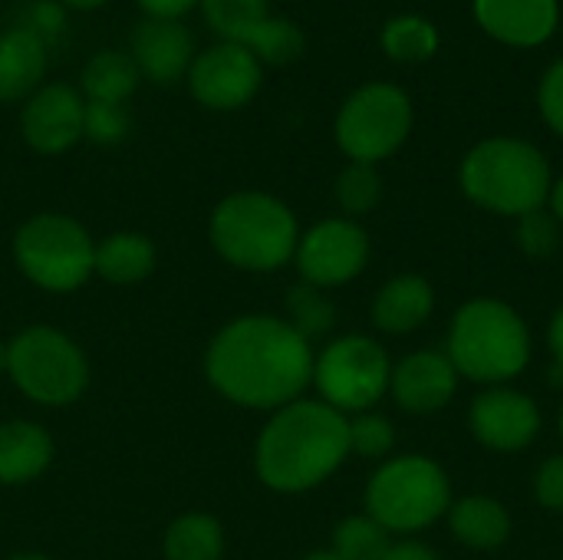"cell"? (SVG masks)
I'll return each mask as SVG.
<instances>
[{
  "instance_id": "obj_1",
  "label": "cell",
  "mask_w": 563,
  "mask_h": 560,
  "mask_svg": "<svg viewBox=\"0 0 563 560\" xmlns=\"http://www.w3.org/2000/svg\"><path fill=\"white\" fill-rule=\"evenodd\" d=\"M313 347L284 317L244 314L205 350L208 383L234 406L277 413L313 383Z\"/></svg>"
},
{
  "instance_id": "obj_2",
  "label": "cell",
  "mask_w": 563,
  "mask_h": 560,
  "mask_svg": "<svg viewBox=\"0 0 563 560\" xmlns=\"http://www.w3.org/2000/svg\"><path fill=\"white\" fill-rule=\"evenodd\" d=\"M350 419L323 399H294L271 413L254 442L257 479L280 495L323 485L350 459Z\"/></svg>"
},
{
  "instance_id": "obj_3",
  "label": "cell",
  "mask_w": 563,
  "mask_h": 560,
  "mask_svg": "<svg viewBox=\"0 0 563 560\" xmlns=\"http://www.w3.org/2000/svg\"><path fill=\"white\" fill-rule=\"evenodd\" d=\"M445 356L462 380L478 386H511L534 356L528 320L498 297L465 300L449 323Z\"/></svg>"
},
{
  "instance_id": "obj_4",
  "label": "cell",
  "mask_w": 563,
  "mask_h": 560,
  "mask_svg": "<svg viewBox=\"0 0 563 560\" xmlns=\"http://www.w3.org/2000/svg\"><path fill=\"white\" fill-rule=\"evenodd\" d=\"M459 185L472 205L501 218H521L548 208L554 178L551 162L538 145L515 135H495L468 149Z\"/></svg>"
},
{
  "instance_id": "obj_5",
  "label": "cell",
  "mask_w": 563,
  "mask_h": 560,
  "mask_svg": "<svg viewBox=\"0 0 563 560\" xmlns=\"http://www.w3.org/2000/svg\"><path fill=\"white\" fill-rule=\"evenodd\" d=\"M208 234L214 251L238 271L271 274L294 261L300 224L297 215L267 191H234L211 211Z\"/></svg>"
},
{
  "instance_id": "obj_6",
  "label": "cell",
  "mask_w": 563,
  "mask_h": 560,
  "mask_svg": "<svg viewBox=\"0 0 563 560\" xmlns=\"http://www.w3.org/2000/svg\"><path fill=\"white\" fill-rule=\"evenodd\" d=\"M366 515L393 538H412L449 515L455 495L449 472L429 455H393L366 482Z\"/></svg>"
},
{
  "instance_id": "obj_7",
  "label": "cell",
  "mask_w": 563,
  "mask_h": 560,
  "mask_svg": "<svg viewBox=\"0 0 563 560\" xmlns=\"http://www.w3.org/2000/svg\"><path fill=\"white\" fill-rule=\"evenodd\" d=\"M13 261L36 287L49 294H69L96 274V241L76 218L40 211L16 228Z\"/></svg>"
},
{
  "instance_id": "obj_8",
  "label": "cell",
  "mask_w": 563,
  "mask_h": 560,
  "mask_svg": "<svg viewBox=\"0 0 563 560\" xmlns=\"http://www.w3.org/2000/svg\"><path fill=\"white\" fill-rule=\"evenodd\" d=\"M7 376L26 399L59 409L86 393L89 363L63 330L26 327L7 343Z\"/></svg>"
},
{
  "instance_id": "obj_9",
  "label": "cell",
  "mask_w": 563,
  "mask_h": 560,
  "mask_svg": "<svg viewBox=\"0 0 563 560\" xmlns=\"http://www.w3.org/2000/svg\"><path fill=\"white\" fill-rule=\"evenodd\" d=\"M412 132V99L396 83H366L346 96L333 135L350 162L376 165L396 155Z\"/></svg>"
},
{
  "instance_id": "obj_10",
  "label": "cell",
  "mask_w": 563,
  "mask_h": 560,
  "mask_svg": "<svg viewBox=\"0 0 563 560\" xmlns=\"http://www.w3.org/2000/svg\"><path fill=\"white\" fill-rule=\"evenodd\" d=\"M393 360L373 337L346 333L330 340L313 360V383L320 399L343 416L369 413L389 393Z\"/></svg>"
},
{
  "instance_id": "obj_11",
  "label": "cell",
  "mask_w": 563,
  "mask_h": 560,
  "mask_svg": "<svg viewBox=\"0 0 563 560\" xmlns=\"http://www.w3.org/2000/svg\"><path fill=\"white\" fill-rule=\"evenodd\" d=\"M294 264L303 284L320 290L356 281L369 264V234L353 218H323L297 241Z\"/></svg>"
},
{
  "instance_id": "obj_12",
  "label": "cell",
  "mask_w": 563,
  "mask_h": 560,
  "mask_svg": "<svg viewBox=\"0 0 563 560\" xmlns=\"http://www.w3.org/2000/svg\"><path fill=\"white\" fill-rule=\"evenodd\" d=\"M185 79L198 106L214 112H234L261 92L264 66L247 46L218 40L195 53Z\"/></svg>"
},
{
  "instance_id": "obj_13",
  "label": "cell",
  "mask_w": 563,
  "mask_h": 560,
  "mask_svg": "<svg viewBox=\"0 0 563 560\" xmlns=\"http://www.w3.org/2000/svg\"><path fill=\"white\" fill-rule=\"evenodd\" d=\"M468 429L488 452L515 455L531 449L541 436V409L525 389L488 386L468 406Z\"/></svg>"
},
{
  "instance_id": "obj_14",
  "label": "cell",
  "mask_w": 563,
  "mask_h": 560,
  "mask_svg": "<svg viewBox=\"0 0 563 560\" xmlns=\"http://www.w3.org/2000/svg\"><path fill=\"white\" fill-rule=\"evenodd\" d=\"M86 99L69 83H43L20 109V135L40 155H63L82 139Z\"/></svg>"
},
{
  "instance_id": "obj_15",
  "label": "cell",
  "mask_w": 563,
  "mask_h": 560,
  "mask_svg": "<svg viewBox=\"0 0 563 560\" xmlns=\"http://www.w3.org/2000/svg\"><path fill=\"white\" fill-rule=\"evenodd\" d=\"M459 383L462 376L445 356V350H416L393 363L389 396L409 416H432L452 406Z\"/></svg>"
},
{
  "instance_id": "obj_16",
  "label": "cell",
  "mask_w": 563,
  "mask_h": 560,
  "mask_svg": "<svg viewBox=\"0 0 563 560\" xmlns=\"http://www.w3.org/2000/svg\"><path fill=\"white\" fill-rule=\"evenodd\" d=\"M129 56L139 66L142 79L168 86V83H178L181 76H188V66L195 59V36L181 20L145 17L132 30Z\"/></svg>"
},
{
  "instance_id": "obj_17",
  "label": "cell",
  "mask_w": 563,
  "mask_h": 560,
  "mask_svg": "<svg viewBox=\"0 0 563 560\" xmlns=\"http://www.w3.org/2000/svg\"><path fill=\"white\" fill-rule=\"evenodd\" d=\"M482 30L508 46H538L558 30V0H475Z\"/></svg>"
},
{
  "instance_id": "obj_18",
  "label": "cell",
  "mask_w": 563,
  "mask_h": 560,
  "mask_svg": "<svg viewBox=\"0 0 563 560\" xmlns=\"http://www.w3.org/2000/svg\"><path fill=\"white\" fill-rule=\"evenodd\" d=\"M435 314V287L422 274H396L389 277L369 307V320L379 333L409 337L422 330Z\"/></svg>"
},
{
  "instance_id": "obj_19",
  "label": "cell",
  "mask_w": 563,
  "mask_h": 560,
  "mask_svg": "<svg viewBox=\"0 0 563 560\" xmlns=\"http://www.w3.org/2000/svg\"><path fill=\"white\" fill-rule=\"evenodd\" d=\"M46 73V40L33 26L0 33V102H26Z\"/></svg>"
},
{
  "instance_id": "obj_20",
  "label": "cell",
  "mask_w": 563,
  "mask_h": 560,
  "mask_svg": "<svg viewBox=\"0 0 563 560\" xmlns=\"http://www.w3.org/2000/svg\"><path fill=\"white\" fill-rule=\"evenodd\" d=\"M449 531L459 545L472 548V551H498L508 545L515 521L511 512L505 508L501 498L495 495H465L455 498L449 515Z\"/></svg>"
},
{
  "instance_id": "obj_21",
  "label": "cell",
  "mask_w": 563,
  "mask_h": 560,
  "mask_svg": "<svg viewBox=\"0 0 563 560\" xmlns=\"http://www.w3.org/2000/svg\"><path fill=\"white\" fill-rule=\"evenodd\" d=\"M53 462V439L26 419L0 422V485H26Z\"/></svg>"
},
{
  "instance_id": "obj_22",
  "label": "cell",
  "mask_w": 563,
  "mask_h": 560,
  "mask_svg": "<svg viewBox=\"0 0 563 560\" xmlns=\"http://www.w3.org/2000/svg\"><path fill=\"white\" fill-rule=\"evenodd\" d=\"M92 271L109 284H139L155 271V244L139 231H115L96 241Z\"/></svg>"
},
{
  "instance_id": "obj_23",
  "label": "cell",
  "mask_w": 563,
  "mask_h": 560,
  "mask_svg": "<svg viewBox=\"0 0 563 560\" xmlns=\"http://www.w3.org/2000/svg\"><path fill=\"white\" fill-rule=\"evenodd\" d=\"M139 66L122 50H99L86 59L79 76V92L86 102H112L125 106L139 86Z\"/></svg>"
},
{
  "instance_id": "obj_24",
  "label": "cell",
  "mask_w": 563,
  "mask_h": 560,
  "mask_svg": "<svg viewBox=\"0 0 563 560\" xmlns=\"http://www.w3.org/2000/svg\"><path fill=\"white\" fill-rule=\"evenodd\" d=\"M224 528L205 512L178 515L165 531V560H221Z\"/></svg>"
},
{
  "instance_id": "obj_25",
  "label": "cell",
  "mask_w": 563,
  "mask_h": 560,
  "mask_svg": "<svg viewBox=\"0 0 563 560\" xmlns=\"http://www.w3.org/2000/svg\"><path fill=\"white\" fill-rule=\"evenodd\" d=\"M205 26L224 43H247V36L271 17V0H198Z\"/></svg>"
},
{
  "instance_id": "obj_26",
  "label": "cell",
  "mask_w": 563,
  "mask_h": 560,
  "mask_svg": "<svg viewBox=\"0 0 563 560\" xmlns=\"http://www.w3.org/2000/svg\"><path fill=\"white\" fill-rule=\"evenodd\" d=\"M379 43H383L386 56L396 63H422V59L435 56L439 30H435V23H429L419 13H399L383 26Z\"/></svg>"
},
{
  "instance_id": "obj_27",
  "label": "cell",
  "mask_w": 563,
  "mask_h": 560,
  "mask_svg": "<svg viewBox=\"0 0 563 560\" xmlns=\"http://www.w3.org/2000/svg\"><path fill=\"white\" fill-rule=\"evenodd\" d=\"M284 307H287V323L303 337V340H317V337H327L333 327H336V307H333V300L327 297V290H320V287H313V284H294L290 290H287V300H284Z\"/></svg>"
},
{
  "instance_id": "obj_28",
  "label": "cell",
  "mask_w": 563,
  "mask_h": 560,
  "mask_svg": "<svg viewBox=\"0 0 563 560\" xmlns=\"http://www.w3.org/2000/svg\"><path fill=\"white\" fill-rule=\"evenodd\" d=\"M389 545H393V535L376 518H369L363 512V515L343 518L333 528L330 551L343 560H383V554L389 551Z\"/></svg>"
},
{
  "instance_id": "obj_29",
  "label": "cell",
  "mask_w": 563,
  "mask_h": 560,
  "mask_svg": "<svg viewBox=\"0 0 563 560\" xmlns=\"http://www.w3.org/2000/svg\"><path fill=\"white\" fill-rule=\"evenodd\" d=\"M241 46H247L261 59V66H284V63H294L307 50V36L294 20L271 13Z\"/></svg>"
},
{
  "instance_id": "obj_30",
  "label": "cell",
  "mask_w": 563,
  "mask_h": 560,
  "mask_svg": "<svg viewBox=\"0 0 563 560\" xmlns=\"http://www.w3.org/2000/svg\"><path fill=\"white\" fill-rule=\"evenodd\" d=\"M336 205L343 208V218H360L369 215L379 201H383V175L376 172V165L366 162H350L333 185Z\"/></svg>"
},
{
  "instance_id": "obj_31",
  "label": "cell",
  "mask_w": 563,
  "mask_h": 560,
  "mask_svg": "<svg viewBox=\"0 0 563 560\" xmlns=\"http://www.w3.org/2000/svg\"><path fill=\"white\" fill-rule=\"evenodd\" d=\"M350 426V455H360V459H373V462H386L393 459V449H396V426L393 419H386L383 413L369 409V413H356V416H346Z\"/></svg>"
},
{
  "instance_id": "obj_32",
  "label": "cell",
  "mask_w": 563,
  "mask_h": 560,
  "mask_svg": "<svg viewBox=\"0 0 563 560\" xmlns=\"http://www.w3.org/2000/svg\"><path fill=\"white\" fill-rule=\"evenodd\" d=\"M515 241L528 257H551L561 248V221L551 215V208H538L518 218L515 224Z\"/></svg>"
},
{
  "instance_id": "obj_33",
  "label": "cell",
  "mask_w": 563,
  "mask_h": 560,
  "mask_svg": "<svg viewBox=\"0 0 563 560\" xmlns=\"http://www.w3.org/2000/svg\"><path fill=\"white\" fill-rule=\"evenodd\" d=\"M129 112L125 106L112 102H86V122H82V139L96 145H115L129 135Z\"/></svg>"
},
{
  "instance_id": "obj_34",
  "label": "cell",
  "mask_w": 563,
  "mask_h": 560,
  "mask_svg": "<svg viewBox=\"0 0 563 560\" xmlns=\"http://www.w3.org/2000/svg\"><path fill=\"white\" fill-rule=\"evenodd\" d=\"M534 502L551 512L563 515V452L544 459L534 472Z\"/></svg>"
},
{
  "instance_id": "obj_35",
  "label": "cell",
  "mask_w": 563,
  "mask_h": 560,
  "mask_svg": "<svg viewBox=\"0 0 563 560\" xmlns=\"http://www.w3.org/2000/svg\"><path fill=\"white\" fill-rule=\"evenodd\" d=\"M538 106H541L544 122L563 139V56L561 59H554V63L548 66V73L541 76Z\"/></svg>"
},
{
  "instance_id": "obj_36",
  "label": "cell",
  "mask_w": 563,
  "mask_h": 560,
  "mask_svg": "<svg viewBox=\"0 0 563 560\" xmlns=\"http://www.w3.org/2000/svg\"><path fill=\"white\" fill-rule=\"evenodd\" d=\"M142 7L145 17H155V20H181L188 10L198 7V0H135Z\"/></svg>"
},
{
  "instance_id": "obj_37",
  "label": "cell",
  "mask_w": 563,
  "mask_h": 560,
  "mask_svg": "<svg viewBox=\"0 0 563 560\" xmlns=\"http://www.w3.org/2000/svg\"><path fill=\"white\" fill-rule=\"evenodd\" d=\"M383 560H442L429 545L416 541V538H399L389 545V551L383 554Z\"/></svg>"
},
{
  "instance_id": "obj_38",
  "label": "cell",
  "mask_w": 563,
  "mask_h": 560,
  "mask_svg": "<svg viewBox=\"0 0 563 560\" xmlns=\"http://www.w3.org/2000/svg\"><path fill=\"white\" fill-rule=\"evenodd\" d=\"M548 347H551V360H554V383L563 380V304L554 310L551 323H548Z\"/></svg>"
},
{
  "instance_id": "obj_39",
  "label": "cell",
  "mask_w": 563,
  "mask_h": 560,
  "mask_svg": "<svg viewBox=\"0 0 563 560\" xmlns=\"http://www.w3.org/2000/svg\"><path fill=\"white\" fill-rule=\"evenodd\" d=\"M548 208H551V215L561 221V228H563V175L551 185V198H548Z\"/></svg>"
},
{
  "instance_id": "obj_40",
  "label": "cell",
  "mask_w": 563,
  "mask_h": 560,
  "mask_svg": "<svg viewBox=\"0 0 563 560\" xmlns=\"http://www.w3.org/2000/svg\"><path fill=\"white\" fill-rule=\"evenodd\" d=\"M63 7H69V10H99L102 3H109V0H59Z\"/></svg>"
},
{
  "instance_id": "obj_41",
  "label": "cell",
  "mask_w": 563,
  "mask_h": 560,
  "mask_svg": "<svg viewBox=\"0 0 563 560\" xmlns=\"http://www.w3.org/2000/svg\"><path fill=\"white\" fill-rule=\"evenodd\" d=\"M303 560H343V558H336L330 548H323V551H310V554H307Z\"/></svg>"
},
{
  "instance_id": "obj_42",
  "label": "cell",
  "mask_w": 563,
  "mask_h": 560,
  "mask_svg": "<svg viewBox=\"0 0 563 560\" xmlns=\"http://www.w3.org/2000/svg\"><path fill=\"white\" fill-rule=\"evenodd\" d=\"M0 373H7V343L0 340Z\"/></svg>"
},
{
  "instance_id": "obj_43",
  "label": "cell",
  "mask_w": 563,
  "mask_h": 560,
  "mask_svg": "<svg viewBox=\"0 0 563 560\" xmlns=\"http://www.w3.org/2000/svg\"><path fill=\"white\" fill-rule=\"evenodd\" d=\"M10 560H46L43 554H16V558H10Z\"/></svg>"
},
{
  "instance_id": "obj_44",
  "label": "cell",
  "mask_w": 563,
  "mask_h": 560,
  "mask_svg": "<svg viewBox=\"0 0 563 560\" xmlns=\"http://www.w3.org/2000/svg\"><path fill=\"white\" fill-rule=\"evenodd\" d=\"M558 432H561V442H563V403H561V409H558Z\"/></svg>"
}]
</instances>
